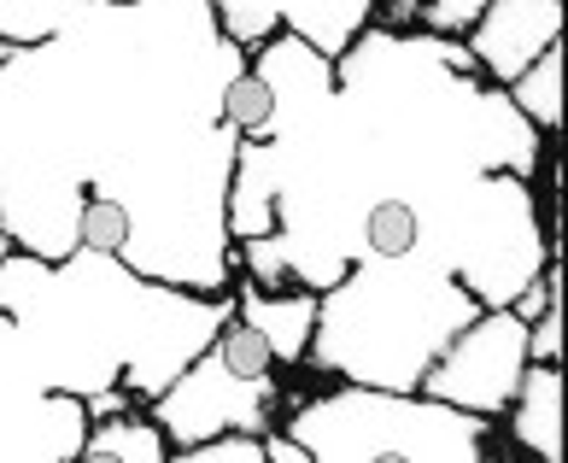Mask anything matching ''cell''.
<instances>
[{"label":"cell","instance_id":"6da1fadb","mask_svg":"<svg viewBox=\"0 0 568 463\" xmlns=\"http://www.w3.org/2000/svg\"><path fill=\"white\" fill-rule=\"evenodd\" d=\"M0 311L18 323L36 382L53 393H112L159 399L194 352L212 346L235 293H194L153 282L112 252L77 246L71 259H0Z\"/></svg>","mask_w":568,"mask_h":463},{"label":"cell","instance_id":"7a4b0ae2","mask_svg":"<svg viewBox=\"0 0 568 463\" xmlns=\"http://www.w3.org/2000/svg\"><path fill=\"white\" fill-rule=\"evenodd\" d=\"M480 311V300L439 259H357L334 288L317 293L305 364L364 387L416 393L423 370Z\"/></svg>","mask_w":568,"mask_h":463},{"label":"cell","instance_id":"3957f363","mask_svg":"<svg viewBox=\"0 0 568 463\" xmlns=\"http://www.w3.org/2000/svg\"><path fill=\"white\" fill-rule=\"evenodd\" d=\"M311 463H480L493 457V416L439 405L428 393L346 382L317 393L282 423Z\"/></svg>","mask_w":568,"mask_h":463},{"label":"cell","instance_id":"277c9868","mask_svg":"<svg viewBox=\"0 0 568 463\" xmlns=\"http://www.w3.org/2000/svg\"><path fill=\"white\" fill-rule=\"evenodd\" d=\"M439 235V264L475 293L480 305H510V293L539 276L562 252L545 235V212L534 200V182L510 171H475L434 205L428 229Z\"/></svg>","mask_w":568,"mask_h":463},{"label":"cell","instance_id":"5b68a950","mask_svg":"<svg viewBox=\"0 0 568 463\" xmlns=\"http://www.w3.org/2000/svg\"><path fill=\"white\" fill-rule=\"evenodd\" d=\"M521 370H528V323L510 305H480L446 341V352L423 370L416 393L439 399V405H457V411H480L498 423L504 405L516 399Z\"/></svg>","mask_w":568,"mask_h":463},{"label":"cell","instance_id":"8992f818","mask_svg":"<svg viewBox=\"0 0 568 463\" xmlns=\"http://www.w3.org/2000/svg\"><path fill=\"white\" fill-rule=\"evenodd\" d=\"M282 411V382L264 375V382H246L223 364V358L205 346L176 370V382L164 387L159 399H146V416L164 429V440L176 446H194L205 434L241 429V434H264Z\"/></svg>","mask_w":568,"mask_h":463},{"label":"cell","instance_id":"52a82bcc","mask_svg":"<svg viewBox=\"0 0 568 463\" xmlns=\"http://www.w3.org/2000/svg\"><path fill=\"white\" fill-rule=\"evenodd\" d=\"M212 12L235 48H258L276 24H287V36H300L323 59H341L369 24V0H212Z\"/></svg>","mask_w":568,"mask_h":463},{"label":"cell","instance_id":"ba28073f","mask_svg":"<svg viewBox=\"0 0 568 463\" xmlns=\"http://www.w3.org/2000/svg\"><path fill=\"white\" fill-rule=\"evenodd\" d=\"M551 41H562V0H487V12L469 24V59L504 89Z\"/></svg>","mask_w":568,"mask_h":463},{"label":"cell","instance_id":"9c48e42d","mask_svg":"<svg viewBox=\"0 0 568 463\" xmlns=\"http://www.w3.org/2000/svg\"><path fill=\"white\" fill-rule=\"evenodd\" d=\"M235 288V318H246L252 329L270 341V352H276V364H305L311 352V329H317V293L300 288V293H270L258 288L252 276L229 282Z\"/></svg>","mask_w":568,"mask_h":463},{"label":"cell","instance_id":"30bf717a","mask_svg":"<svg viewBox=\"0 0 568 463\" xmlns=\"http://www.w3.org/2000/svg\"><path fill=\"white\" fill-rule=\"evenodd\" d=\"M510 434L539 463H562V364H528L516 382V399L504 405Z\"/></svg>","mask_w":568,"mask_h":463},{"label":"cell","instance_id":"8fae6325","mask_svg":"<svg viewBox=\"0 0 568 463\" xmlns=\"http://www.w3.org/2000/svg\"><path fill=\"white\" fill-rule=\"evenodd\" d=\"M82 463H171V440L164 429L141 411H112V416H94L89 434H82Z\"/></svg>","mask_w":568,"mask_h":463},{"label":"cell","instance_id":"7c38bea8","mask_svg":"<svg viewBox=\"0 0 568 463\" xmlns=\"http://www.w3.org/2000/svg\"><path fill=\"white\" fill-rule=\"evenodd\" d=\"M423 246H428V223H423V205L416 200L382 194L357 212V235H352L357 259H410V252H423Z\"/></svg>","mask_w":568,"mask_h":463},{"label":"cell","instance_id":"4fadbf2b","mask_svg":"<svg viewBox=\"0 0 568 463\" xmlns=\"http://www.w3.org/2000/svg\"><path fill=\"white\" fill-rule=\"evenodd\" d=\"M504 100L551 141L557 123H562V41H551L528 71H516L510 82H504Z\"/></svg>","mask_w":568,"mask_h":463},{"label":"cell","instance_id":"5bb4252c","mask_svg":"<svg viewBox=\"0 0 568 463\" xmlns=\"http://www.w3.org/2000/svg\"><path fill=\"white\" fill-rule=\"evenodd\" d=\"M89 7H112V0H0V36L18 41V48H36Z\"/></svg>","mask_w":568,"mask_h":463},{"label":"cell","instance_id":"9a60e30c","mask_svg":"<svg viewBox=\"0 0 568 463\" xmlns=\"http://www.w3.org/2000/svg\"><path fill=\"white\" fill-rule=\"evenodd\" d=\"M217 118L235 135H264L270 118H276V94H270V82L252 66H241L235 77L223 82V94H217Z\"/></svg>","mask_w":568,"mask_h":463},{"label":"cell","instance_id":"2e32d148","mask_svg":"<svg viewBox=\"0 0 568 463\" xmlns=\"http://www.w3.org/2000/svg\"><path fill=\"white\" fill-rule=\"evenodd\" d=\"M212 352H217L235 375H246V382H264V375H276V352H270V341H264V334L252 329L246 318H235V311H229V318L217 323Z\"/></svg>","mask_w":568,"mask_h":463},{"label":"cell","instance_id":"e0dca14e","mask_svg":"<svg viewBox=\"0 0 568 463\" xmlns=\"http://www.w3.org/2000/svg\"><path fill=\"white\" fill-rule=\"evenodd\" d=\"M130 212H123L118 200L106 194H89L77 205V246H89V252H112V259H123V246H130Z\"/></svg>","mask_w":568,"mask_h":463},{"label":"cell","instance_id":"ac0fdd59","mask_svg":"<svg viewBox=\"0 0 568 463\" xmlns=\"http://www.w3.org/2000/svg\"><path fill=\"white\" fill-rule=\"evenodd\" d=\"M480 12H487V0H423V7H416L428 36H469V24Z\"/></svg>","mask_w":568,"mask_h":463},{"label":"cell","instance_id":"d6986e66","mask_svg":"<svg viewBox=\"0 0 568 463\" xmlns=\"http://www.w3.org/2000/svg\"><path fill=\"white\" fill-rule=\"evenodd\" d=\"M528 364H562V300L528 323Z\"/></svg>","mask_w":568,"mask_h":463},{"label":"cell","instance_id":"ffe728a7","mask_svg":"<svg viewBox=\"0 0 568 463\" xmlns=\"http://www.w3.org/2000/svg\"><path fill=\"white\" fill-rule=\"evenodd\" d=\"M264 463H311V452H305L282 423H270V429H264Z\"/></svg>","mask_w":568,"mask_h":463},{"label":"cell","instance_id":"44dd1931","mask_svg":"<svg viewBox=\"0 0 568 463\" xmlns=\"http://www.w3.org/2000/svg\"><path fill=\"white\" fill-rule=\"evenodd\" d=\"M416 7H423V0H369V12H382L387 24H410Z\"/></svg>","mask_w":568,"mask_h":463},{"label":"cell","instance_id":"7402d4cb","mask_svg":"<svg viewBox=\"0 0 568 463\" xmlns=\"http://www.w3.org/2000/svg\"><path fill=\"white\" fill-rule=\"evenodd\" d=\"M12 53H18V41H7V36H0V66H7Z\"/></svg>","mask_w":568,"mask_h":463},{"label":"cell","instance_id":"603a6c76","mask_svg":"<svg viewBox=\"0 0 568 463\" xmlns=\"http://www.w3.org/2000/svg\"><path fill=\"white\" fill-rule=\"evenodd\" d=\"M7 252H18V246H12V235H7V229H0V259H7Z\"/></svg>","mask_w":568,"mask_h":463}]
</instances>
